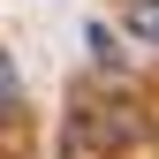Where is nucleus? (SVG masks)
Wrapping results in <instances>:
<instances>
[{
    "mask_svg": "<svg viewBox=\"0 0 159 159\" xmlns=\"http://www.w3.org/2000/svg\"><path fill=\"white\" fill-rule=\"evenodd\" d=\"M121 23L144 53H159V0H121Z\"/></svg>",
    "mask_w": 159,
    "mask_h": 159,
    "instance_id": "f257e3e1",
    "label": "nucleus"
},
{
    "mask_svg": "<svg viewBox=\"0 0 159 159\" xmlns=\"http://www.w3.org/2000/svg\"><path fill=\"white\" fill-rule=\"evenodd\" d=\"M15 106H23V84H15V61L0 53V129L15 121Z\"/></svg>",
    "mask_w": 159,
    "mask_h": 159,
    "instance_id": "f03ea898",
    "label": "nucleus"
},
{
    "mask_svg": "<svg viewBox=\"0 0 159 159\" xmlns=\"http://www.w3.org/2000/svg\"><path fill=\"white\" fill-rule=\"evenodd\" d=\"M84 38H91V53H98V61H106V68H121V38H114L106 23H91Z\"/></svg>",
    "mask_w": 159,
    "mask_h": 159,
    "instance_id": "7ed1b4c3",
    "label": "nucleus"
}]
</instances>
